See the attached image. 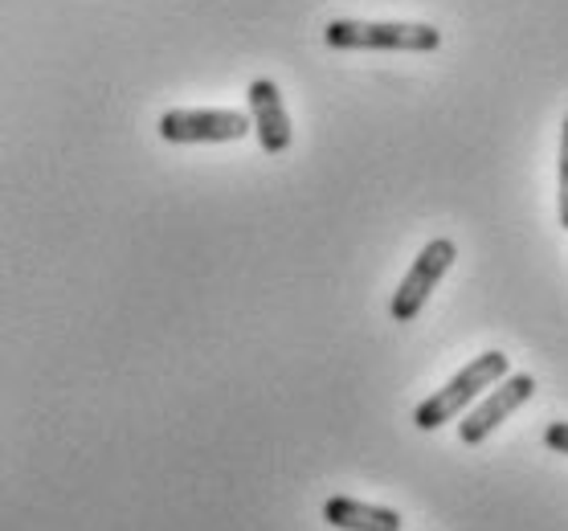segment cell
<instances>
[{
    "label": "cell",
    "instance_id": "1",
    "mask_svg": "<svg viewBox=\"0 0 568 531\" xmlns=\"http://www.w3.org/2000/svg\"><path fill=\"white\" fill-rule=\"evenodd\" d=\"M507 368H511V360H507L504 351H483V356H475L463 372L450 376L438 392H429L426 401L417 405L414 426L426 429V433H429V429H438V426H450L454 417L463 413V409H470L483 392L491 389L495 380H504Z\"/></svg>",
    "mask_w": 568,
    "mask_h": 531
},
{
    "label": "cell",
    "instance_id": "2",
    "mask_svg": "<svg viewBox=\"0 0 568 531\" xmlns=\"http://www.w3.org/2000/svg\"><path fill=\"white\" fill-rule=\"evenodd\" d=\"M323 41L332 50L429 53L442 45V33L434 25H417V21H332L323 29Z\"/></svg>",
    "mask_w": 568,
    "mask_h": 531
},
{
    "label": "cell",
    "instance_id": "3",
    "mask_svg": "<svg viewBox=\"0 0 568 531\" xmlns=\"http://www.w3.org/2000/svg\"><path fill=\"white\" fill-rule=\"evenodd\" d=\"M454 258H458V246H454L450 237H434V242L417 254L414 266H409L405 278H400L393 303H388V312H393L397 324H409V319L422 315V307H426L429 295L438 290V283L446 278V270L454 266Z\"/></svg>",
    "mask_w": 568,
    "mask_h": 531
},
{
    "label": "cell",
    "instance_id": "4",
    "mask_svg": "<svg viewBox=\"0 0 568 531\" xmlns=\"http://www.w3.org/2000/svg\"><path fill=\"white\" fill-rule=\"evenodd\" d=\"M536 397V376L531 372H507L504 380H495L487 397L463 417V426H458V438L466 446H478V441H487L495 429L504 426L507 417L516 413L519 405H528Z\"/></svg>",
    "mask_w": 568,
    "mask_h": 531
},
{
    "label": "cell",
    "instance_id": "5",
    "mask_svg": "<svg viewBox=\"0 0 568 531\" xmlns=\"http://www.w3.org/2000/svg\"><path fill=\"white\" fill-rule=\"evenodd\" d=\"M155 131L169 143H233L254 127L242 111H169L160 115Z\"/></svg>",
    "mask_w": 568,
    "mask_h": 531
},
{
    "label": "cell",
    "instance_id": "6",
    "mask_svg": "<svg viewBox=\"0 0 568 531\" xmlns=\"http://www.w3.org/2000/svg\"><path fill=\"white\" fill-rule=\"evenodd\" d=\"M246 99H250V127H254V135H258L262 152H271V156L286 152L295 131H291V115H286L283 91H278L271 79H254L250 82Z\"/></svg>",
    "mask_w": 568,
    "mask_h": 531
},
{
    "label": "cell",
    "instance_id": "7",
    "mask_svg": "<svg viewBox=\"0 0 568 531\" xmlns=\"http://www.w3.org/2000/svg\"><path fill=\"white\" fill-rule=\"evenodd\" d=\"M323 523H332L339 531H405V519L393 507L361 503V499H327L323 503Z\"/></svg>",
    "mask_w": 568,
    "mask_h": 531
},
{
    "label": "cell",
    "instance_id": "8",
    "mask_svg": "<svg viewBox=\"0 0 568 531\" xmlns=\"http://www.w3.org/2000/svg\"><path fill=\"white\" fill-rule=\"evenodd\" d=\"M556 217H560V229H568V115L560 127V208H556Z\"/></svg>",
    "mask_w": 568,
    "mask_h": 531
},
{
    "label": "cell",
    "instance_id": "9",
    "mask_svg": "<svg viewBox=\"0 0 568 531\" xmlns=\"http://www.w3.org/2000/svg\"><path fill=\"white\" fill-rule=\"evenodd\" d=\"M544 446L556 453H568V421H552V426L544 429Z\"/></svg>",
    "mask_w": 568,
    "mask_h": 531
}]
</instances>
